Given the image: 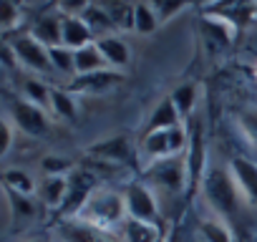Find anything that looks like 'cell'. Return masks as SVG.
<instances>
[{"mask_svg":"<svg viewBox=\"0 0 257 242\" xmlns=\"http://www.w3.org/2000/svg\"><path fill=\"white\" fill-rule=\"evenodd\" d=\"M202 192H204L207 204L219 217H229V214H234L244 204V199H242V194L237 189V182H234L229 167L209 164L207 167V174L202 179Z\"/></svg>","mask_w":257,"mask_h":242,"instance_id":"1","label":"cell"},{"mask_svg":"<svg viewBox=\"0 0 257 242\" xmlns=\"http://www.w3.org/2000/svg\"><path fill=\"white\" fill-rule=\"evenodd\" d=\"M76 217L88 222V224H93V227H101V229L111 232L116 224H123L128 219L123 192H116V189H108V187H98Z\"/></svg>","mask_w":257,"mask_h":242,"instance_id":"2","label":"cell"},{"mask_svg":"<svg viewBox=\"0 0 257 242\" xmlns=\"http://www.w3.org/2000/svg\"><path fill=\"white\" fill-rule=\"evenodd\" d=\"M147 184L159 187L169 194H179L187 192L189 187V174H187V159L184 157H169V159H159V162H149L142 167Z\"/></svg>","mask_w":257,"mask_h":242,"instance_id":"3","label":"cell"},{"mask_svg":"<svg viewBox=\"0 0 257 242\" xmlns=\"http://www.w3.org/2000/svg\"><path fill=\"white\" fill-rule=\"evenodd\" d=\"M187 149H189V144H187V129L184 127L152 132V134H144V139H142L144 164L159 162V159H169V157H184Z\"/></svg>","mask_w":257,"mask_h":242,"instance_id":"4","label":"cell"},{"mask_svg":"<svg viewBox=\"0 0 257 242\" xmlns=\"http://www.w3.org/2000/svg\"><path fill=\"white\" fill-rule=\"evenodd\" d=\"M8 116L16 124V129L26 137H43L51 127L48 111L43 106H36L26 98H13L8 103Z\"/></svg>","mask_w":257,"mask_h":242,"instance_id":"5","label":"cell"},{"mask_svg":"<svg viewBox=\"0 0 257 242\" xmlns=\"http://www.w3.org/2000/svg\"><path fill=\"white\" fill-rule=\"evenodd\" d=\"M123 199H126V212L132 219H144V222H154L159 224V204H157V194L152 192V187L142 179L128 182L123 189Z\"/></svg>","mask_w":257,"mask_h":242,"instance_id":"6","label":"cell"},{"mask_svg":"<svg viewBox=\"0 0 257 242\" xmlns=\"http://www.w3.org/2000/svg\"><path fill=\"white\" fill-rule=\"evenodd\" d=\"M6 41H8L11 48L16 51L21 66H26V68L36 71V73H48V71H53L51 51H48L43 43H38L31 33H16V36H11V38H6Z\"/></svg>","mask_w":257,"mask_h":242,"instance_id":"7","label":"cell"},{"mask_svg":"<svg viewBox=\"0 0 257 242\" xmlns=\"http://www.w3.org/2000/svg\"><path fill=\"white\" fill-rule=\"evenodd\" d=\"M98 189V182H96V174H91L88 169H76L71 177H68V194H66V202L63 207L58 209L61 219H71L76 217L83 204L91 199V194Z\"/></svg>","mask_w":257,"mask_h":242,"instance_id":"8","label":"cell"},{"mask_svg":"<svg viewBox=\"0 0 257 242\" xmlns=\"http://www.w3.org/2000/svg\"><path fill=\"white\" fill-rule=\"evenodd\" d=\"M86 157L108 162V164H128L134 159V144L123 134H113V137L98 139L91 147H86Z\"/></svg>","mask_w":257,"mask_h":242,"instance_id":"9","label":"cell"},{"mask_svg":"<svg viewBox=\"0 0 257 242\" xmlns=\"http://www.w3.org/2000/svg\"><path fill=\"white\" fill-rule=\"evenodd\" d=\"M118 83H123V71L103 68V71H96V73H88V76H76L68 83V91L73 96H78V93L98 96V93H106V91L116 88Z\"/></svg>","mask_w":257,"mask_h":242,"instance_id":"10","label":"cell"},{"mask_svg":"<svg viewBox=\"0 0 257 242\" xmlns=\"http://www.w3.org/2000/svg\"><path fill=\"white\" fill-rule=\"evenodd\" d=\"M58 237L63 242H113L111 232L101 229V227H93L78 217H71V219H61L58 222Z\"/></svg>","mask_w":257,"mask_h":242,"instance_id":"11","label":"cell"},{"mask_svg":"<svg viewBox=\"0 0 257 242\" xmlns=\"http://www.w3.org/2000/svg\"><path fill=\"white\" fill-rule=\"evenodd\" d=\"M227 167H229V172L237 182V189H239L244 204L257 207V164L249 162V159L234 157V159H229Z\"/></svg>","mask_w":257,"mask_h":242,"instance_id":"12","label":"cell"},{"mask_svg":"<svg viewBox=\"0 0 257 242\" xmlns=\"http://www.w3.org/2000/svg\"><path fill=\"white\" fill-rule=\"evenodd\" d=\"M91 43H96V36L86 26L83 18L61 16V46H66L71 51H81V48H86Z\"/></svg>","mask_w":257,"mask_h":242,"instance_id":"13","label":"cell"},{"mask_svg":"<svg viewBox=\"0 0 257 242\" xmlns=\"http://www.w3.org/2000/svg\"><path fill=\"white\" fill-rule=\"evenodd\" d=\"M96 46H98V51H101L106 66L113 68V71H121V68H126L128 63H132V48H128V43H126L123 38H118V36H113V33L101 36V38L96 41Z\"/></svg>","mask_w":257,"mask_h":242,"instance_id":"14","label":"cell"},{"mask_svg":"<svg viewBox=\"0 0 257 242\" xmlns=\"http://www.w3.org/2000/svg\"><path fill=\"white\" fill-rule=\"evenodd\" d=\"M184 159H187V174H189V187H187V192H192L194 187H202V179H204L207 167H209V164H207V147H204L199 132L192 137V144H189Z\"/></svg>","mask_w":257,"mask_h":242,"instance_id":"15","label":"cell"},{"mask_svg":"<svg viewBox=\"0 0 257 242\" xmlns=\"http://www.w3.org/2000/svg\"><path fill=\"white\" fill-rule=\"evenodd\" d=\"M31 36L43 43L46 48H56L61 46V13H46V16H38L36 23L31 26Z\"/></svg>","mask_w":257,"mask_h":242,"instance_id":"16","label":"cell"},{"mask_svg":"<svg viewBox=\"0 0 257 242\" xmlns=\"http://www.w3.org/2000/svg\"><path fill=\"white\" fill-rule=\"evenodd\" d=\"M174 127H182V116H179V111H177L172 96H167V98H162V101L154 106V111H152V116H149V124H147V134H152V132H164V129H174Z\"/></svg>","mask_w":257,"mask_h":242,"instance_id":"17","label":"cell"},{"mask_svg":"<svg viewBox=\"0 0 257 242\" xmlns=\"http://www.w3.org/2000/svg\"><path fill=\"white\" fill-rule=\"evenodd\" d=\"M121 237H123V242H164L159 224L144 222V219H132V217L121 224Z\"/></svg>","mask_w":257,"mask_h":242,"instance_id":"18","label":"cell"},{"mask_svg":"<svg viewBox=\"0 0 257 242\" xmlns=\"http://www.w3.org/2000/svg\"><path fill=\"white\" fill-rule=\"evenodd\" d=\"M38 194H41V199L48 209L58 212L66 202V194H68V177H43Z\"/></svg>","mask_w":257,"mask_h":242,"instance_id":"19","label":"cell"},{"mask_svg":"<svg viewBox=\"0 0 257 242\" xmlns=\"http://www.w3.org/2000/svg\"><path fill=\"white\" fill-rule=\"evenodd\" d=\"M73 66H76V76H88V73L108 68L96 43H91L81 51H73Z\"/></svg>","mask_w":257,"mask_h":242,"instance_id":"20","label":"cell"},{"mask_svg":"<svg viewBox=\"0 0 257 242\" xmlns=\"http://www.w3.org/2000/svg\"><path fill=\"white\" fill-rule=\"evenodd\" d=\"M3 189H8L13 194L33 197V192L38 187H36V179L26 169H21V167H6V172H3Z\"/></svg>","mask_w":257,"mask_h":242,"instance_id":"21","label":"cell"},{"mask_svg":"<svg viewBox=\"0 0 257 242\" xmlns=\"http://www.w3.org/2000/svg\"><path fill=\"white\" fill-rule=\"evenodd\" d=\"M202 28H204L207 38H209L212 43L222 46V48H227V46L232 43L234 33H237V28H234L229 21L219 18V16H204V21H202Z\"/></svg>","mask_w":257,"mask_h":242,"instance_id":"22","label":"cell"},{"mask_svg":"<svg viewBox=\"0 0 257 242\" xmlns=\"http://www.w3.org/2000/svg\"><path fill=\"white\" fill-rule=\"evenodd\" d=\"M51 113L63 118V121H73L76 113H78V103H76V96L68 91V88H53L51 91Z\"/></svg>","mask_w":257,"mask_h":242,"instance_id":"23","label":"cell"},{"mask_svg":"<svg viewBox=\"0 0 257 242\" xmlns=\"http://www.w3.org/2000/svg\"><path fill=\"white\" fill-rule=\"evenodd\" d=\"M159 16L154 11L152 3H137L134 8V33L139 36H152L157 28H159Z\"/></svg>","mask_w":257,"mask_h":242,"instance_id":"24","label":"cell"},{"mask_svg":"<svg viewBox=\"0 0 257 242\" xmlns=\"http://www.w3.org/2000/svg\"><path fill=\"white\" fill-rule=\"evenodd\" d=\"M197 96H199L197 83H182V86H177V88L172 91V101H174V106H177L182 121L192 116V111H194V106H197Z\"/></svg>","mask_w":257,"mask_h":242,"instance_id":"25","label":"cell"},{"mask_svg":"<svg viewBox=\"0 0 257 242\" xmlns=\"http://www.w3.org/2000/svg\"><path fill=\"white\" fill-rule=\"evenodd\" d=\"M199 234L204 242H234L232 229L227 227V222L222 217H207L199 222Z\"/></svg>","mask_w":257,"mask_h":242,"instance_id":"26","label":"cell"},{"mask_svg":"<svg viewBox=\"0 0 257 242\" xmlns=\"http://www.w3.org/2000/svg\"><path fill=\"white\" fill-rule=\"evenodd\" d=\"M83 21H86V26L93 31V36H108L106 31L108 28H113V21L108 18V13H106V8H103V3H91L88 8H86V13H83ZM96 38V41H98Z\"/></svg>","mask_w":257,"mask_h":242,"instance_id":"27","label":"cell"},{"mask_svg":"<svg viewBox=\"0 0 257 242\" xmlns=\"http://www.w3.org/2000/svg\"><path fill=\"white\" fill-rule=\"evenodd\" d=\"M108 18L113 21V28L134 31V8L137 3H103Z\"/></svg>","mask_w":257,"mask_h":242,"instance_id":"28","label":"cell"},{"mask_svg":"<svg viewBox=\"0 0 257 242\" xmlns=\"http://www.w3.org/2000/svg\"><path fill=\"white\" fill-rule=\"evenodd\" d=\"M78 167L73 164V159L61 157V154H46L41 159V172L43 177H71Z\"/></svg>","mask_w":257,"mask_h":242,"instance_id":"29","label":"cell"},{"mask_svg":"<svg viewBox=\"0 0 257 242\" xmlns=\"http://www.w3.org/2000/svg\"><path fill=\"white\" fill-rule=\"evenodd\" d=\"M51 91L53 88L48 83H43L41 78H26V83H23V98L36 106H43V108L51 106Z\"/></svg>","mask_w":257,"mask_h":242,"instance_id":"30","label":"cell"},{"mask_svg":"<svg viewBox=\"0 0 257 242\" xmlns=\"http://www.w3.org/2000/svg\"><path fill=\"white\" fill-rule=\"evenodd\" d=\"M26 21V13H23V8L18 6V3H3L0 6V31H3L8 38H11V33L16 31V28H21V23Z\"/></svg>","mask_w":257,"mask_h":242,"instance_id":"31","label":"cell"},{"mask_svg":"<svg viewBox=\"0 0 257 242\" xmlns=\"http://www.w3.org/2000/svg\"><path fill=\"white\" fill-rule=\"evenodd\" d=\"M237 127H239L242 137L247 139V144L257 149V106H247V108L237 111Z\"/></svg>","mask_w":257,"mask_h":242,"instance_id":"32","label":"cell"},{"mask_svg":"<svg viewBox=\"0 0 257 242\" xmlns=\"http://www.w3.org/2000/svg\"><path fill=\"white\" fill-rule=\"evenodd\" d=\"M3 194H6V207H8V214H11L13 219H16V217H21V219L33 217L36 204H33V199H31V197L13 194V192H8V189H3Z\"/></svg>","mask_w":257,"mask_h":242,"instance_id":"33","label":"cell"},{"mask_svg":"<svg viewBox=\"0 0 257 242\" xmlns=\"http://www.w3.org/2000/svg\"><path fill=\"white\" fill-rule=\"evenodd\" d=\"M51 51V63H53V71L58 73H76V66H73V51L66 48V46H56V48H48Z\"/></svg>","mask_w":257,"mask_h":242,"instance_id":"34","label":"cell"},{"mask_svg":"<svg viewBox=\"0 0 257 242\" xmlns=\"http://www.w3.org/2000/svg\"><path fill=\"white\" fill-rule=\"evenodd\" d=\"M152 6H154V11L159 16V23H167V21L177 18L179 13H184L189 8L187 3H179V0H154Z\"/></svg>","mask_w":257,"mask_h":242,"instance_id":"35","label":"cell"},{"mask_svg":"<svg viewBox=\"0 0 257 242\" xmlns=\"http://www.w3.org/2000/svg\"><path fill=\"white\" fill-rule=\"evenodd\" d=\"M16 124H13V121H11V116L6 113L3 116V147H0V154H3V157H8L11 154V149H13V139H16Z\"/></svg>","mask_w":257,"mask_h":242,"instance_id":"36","label":"cell"},{"mask_svg":"<svg viewBox=\"0 0 257 242\" xmlns=\"http://www.w3.org/2000/svg\"><path fill=\"white\" fill-rule=\"evenodd\" d=\"M0 61H3L6 68H16V66H21V63H18V56H16V51L11 48L8 41H3V48H0Z\"/></svg>","mask_w":257,"mask_h":242,"instance_id":"37","label":"cell"},{"mask_svg":"<svg viewBox=\"0 0 257 242\" xmlns=\"http://www.w3.org/2000/svg\"><path fill=\"white\" fill-rule=\"evenodd\" d=\"M28 242H43V239H41V237H33V239H28Z\"/></svg>","mask_w":257,"mask_h":242,"instance_id":"38","label":"cell"},{"mask_svg":"<svg viewBox=\"0 0 257 242\" xmlns=\"http://www.w3.org/2000/svg\"><path fill=\"white\" fill-rule=\"evenodd\" d=\"M254 76H257V63H254Z\"/></svg>","mask_w":257,"mask_h":242,"instance_id":"39","label":"cell"}]
</instances>
